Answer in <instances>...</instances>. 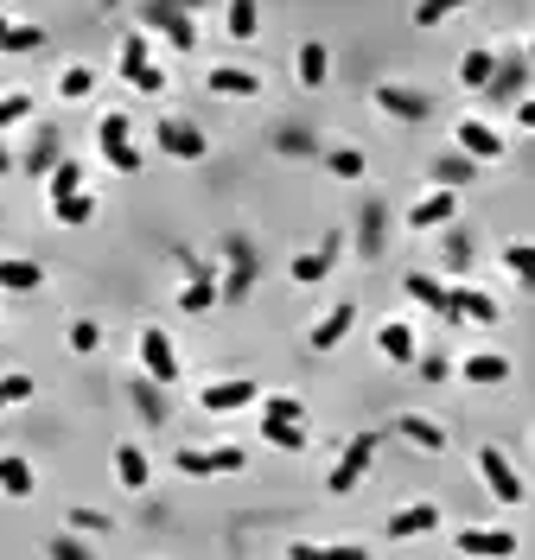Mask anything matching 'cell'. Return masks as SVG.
Here are the masks:
<instances>
[{
	"label": "cell",
	"mask_w": 535,
	"mask_h": 560,
	"mask_svg": "<svg viewBox=\"0 0 535 560\" xmlns=\"http://www.w3.org/2000/svg\"><path fill=\"white\" fill-rule=\"evenodd\" d=\"M453 140H459V153H465L472 166L504 160V134H497L491 121H478V115H459V121H453Z\"/></svg>",
	"instance_id": "cell-1"
},
{
	"label": "cell",
	"mask_w": 535,
	"mask_h": 560,
	"mask_svg": "<svg viewBox=\"0 0 535 560\" xmlns=\"http://www.w3.org/2000/svg\"><path fill=\"white\" fill-rule=\"evenodd\" d=\"M96 140H102V160H109L115 172H141V153H134V140H128V115L122 109H109L96 121Z\"/></svg>",
	"instance_id": "cell-2"
},
{
	"label": "cell",
	"mask_w": 535,
	"mask_h": 560,
	"mask_svg": "<svg viewBox=\"0 0 535 560\" xmlns=\"http://www.w3.org/2000/svg\"><path fill=\"white\" fill-rule=\"evenodd\" d=\"M141 26L166 32L172 51H198V20H192V13H179V7H166V0H147V7H141Z\"/></svg>",
	"instance_id": "cell-3"
},
{
	"label": "cell",
	"mask_w": 535,
	"mask_h": 560,
	"mask_svg": "<svg viewBox=\"0 0 535 560\" xmlns=\"http://www.w3.org/2000/svg\"><path fill=\"white\" fill-rule=\"evenodd\" d=\"M376 446H383V433H357V440L344 446V459L332 465V478H325V484H332V497L357 490V478H364V471H370V459H376Z\"/></svg>",
	"instance_id": "cell-4"
},
{
	"label": "cell",
	"mask_w": 535,
	"mask_h": 560,
	"mask_svg": "<svg viewBox=\"0 0 535 560\" xmlns=\"http://www.w3.org/2000/svg\"><path fill=\"white\" fill-rule=\"evenodd\" d=\"M478 478H485V490H491L497 503H504V510H516V503H523V478H516V465H510L497 446L478 452Z\"/></svg>",
	"instance_id": "cell-5"
},
{
	"label": "cell",
	"mask_w": 535,
	"mask_h": 560,
	"mask_svg": "<svg viewBox=\"0 0 535 560\" xmlns=\"http://www.w3.org/2000/svg\"><path fill=\"white\" fill-rule=\"evenodd\" d=\"M141 370H147V382H160V389H166V382H179V357H172V338H166L160 325L141 331Z\"/></svg>",
	"instance_id": "cell-6"
},
{
	"label": "cell",
	"mask_w": 535,
	"mask_h": 560,
	"mask_svg": "<svg viewBox=\"0 0 535 560\" xmlns=\"http://www.w3.org/2000/svg\"><path fill=\"white\" fill-rule=\"evenodd\" d=\"M446 319H472V325H497V319H504V306H497L491 293H478V287H446Z\"/></svg>",
	"instance_id": "cell-7"
},
{
	"label": "cell",
	"mask_w": 535,
	"mask_h": 560,
	"mask_svg": "<svg viewBox=\"0 0 535 560\" xmlns=\"http://www.w3.org/2000/svg\"><path fill=\"white\" fill-rule=\"evenodd\" d=\"M153 140H160V153H172V160H204V134L192 128V121H179V115H160Z\"/></svg>",
	"instance_id": "cell-8"
},
{
	"label": "cell",
	"mask_w": 535,
	"mask_h": 560,
	"mask_svg": "<svg viewBox=\"0 0 535 560\" xmlns=\"http://www.w3.org/2000/svg\"><path fill=\"white\" fill-rule=\"evenodd\" d=\"M249 452L243 446H211V452H179V471L185 478H217V471H243Z\"/></svg>",
	"instance_id": "cell-9"
},
{
	"label": "cell",
	"mask_w": 535,
	"mask_h": 560,
	"mask_svg": "<svg viewBox=\"0 0 535 560\" xmlns=\"http://www.w3.org/2000/svg\"><path fill=\"white\" fill-rule=\"evenodd\" d=\"M453 548L472 554V560H510V554H516V535H510V529H459Z\"/></svg>",
	"instance_id": "cell-10"
},
{
	"label": "cell",
	"mask_w": 535,
	"mask_h": 560,
	"mask_svg": "<svg viewBox=\"0 0 535 560\" xmlns=\"http://www.w3.org/2000/svg\"><path fill=\"white\" fill-rule=\"evenodd\" d=\"M376 109L395 115V121H427V115H434V102H427L421 90H402V83H376Z\"/></svg>",
	"instance_id": "cell-11"
},
{
	"label": "cell",
	"mask_w": 535,
	"mask_h": 560,
	"mask_svg": "<svg viewBox=\"0 0 535 560\" xmlns=\"http://www.w3.org/2000/svg\"><path fill=\"white\" fill-rule=\"evenodd\" d=\"M453 217H459V191H440V185H434L421 204L408 210V230H446Z\"/></svg>",
	"instance_id": "cell-12"
},
{
	"label": "cell",
	"mask_w": 535,
	"mask_h": 560,
	"mask_svg": "<svg viewBox=\"0 0 535 560\" xmlns=\"http://www.w3.org/2000/svg\"><path fill=\"white\" fill-rule=\"evenodd\" d=\"M338 255H344V236L332 230V236H325V242H319L313 255H293V268H287V274L300 280V287H313V280H325V274L338 268Z\"/></svg>",
	"instance_id": "cell-13"
},
{
	"label": "cell",
	"mask_w": 535,
	"mask_h": 560,
	"mask_svg": "<svg viewBox=\"0 0 535 560\" xmlns=\"http://www.w3.org/2000/svg\"><path fill=\"white\" fill-rule=\"evenodd\" d=\"M249 401H255V382L236 376V382H211V389L198 395V408L204 414H236V408H249Z\"/></svg>",
	"instance_id": "cell-14"
},
{
	"label": "cell",
	"mask_w": 535,
	"mask_h": 560,
	"mask_svg": "<svg viewBox=\"0 0 535 560\" xmlns=\"http://www.w3.org/2000/svg\"><path fill=\"white\" fill-rule=\"evenodd\" d=\"M427 529H440V503H408V510L389 516V541H414Z\"/></svg>",
	"instance_id": "cell-15"
},
{
	"label": "cell",
	"mask_w": 535,
	"mask_h": 560,
	"mask_svg": "<svg viewBox=\"0 0 535 560\" xmlns=\"http://www.w3.org/2000/svg\"><path fill=\"white\" fill-rule=\"evenodd\" d=\"M351 325H357V306H351V300H338V306L313 325V350H338L344 338H351Z\"/></svg>",
	"instance_id": "cell-16"
},
{
	"label": "cell",
	"mask_w": 535,
	"mask_h": 560,
	"mask_svg": "<svg viewBox=\"0 0 535 560\" xmlns=\"http://www.w3.org/2000/svg\"><path fill=\"white\" fill-rule=\"evenodd\" d=\"M255 287V255L243 249V242H236V249H230V274H223V287H217V300L223 306H236V300H243V293Z\"/></svg>",
	"instance_id": "cell-17"
},
{
	"label": "cell",
	"mask_w": 535,
	"mask_h": 560,
	"mask_svg": "<svg viewBox=\"0 0 535 560\" xmlns=\"http://www.w3.org/2000/svg\"><path fill=\"white\" fill-rule=\"evenodd\" d=\"M395 433H402L408 446H421V452H446V427H440V420H427V414H402V420H395Z\"/></svg>",
	"instance_id": "cell-18"
},
{
	"label": "cell",
	"mask_w": 535,
	"mask_h": 560,
	"mask_svg": "<svg viewBox=\"0 0 535 560\" xmlns=\"http://www.w3.org/2000/svg\"><path fill=\"white\" fill-rule=\"evenodd\" d=\"M0 287H7V293H32V287H45V268L26 261V255H0Z\"/></svg>",
	"instance_id": "cell-19"
},
{
	"label": "cell",
	"mask_w": 535,
	"mask_h": 560,
	"mask_svg": "<svg viewBox=\"0 0 535 560\" xmlns=\"http://www.w3.org/2000/svg\"><path fill=\"white\" fill-rule=\"evenodd\" d=\"M523 77H529V64H523V58H497V77L485 83V102H510V96H523Z\"/></svg>",
	"instance_id": "cell-20"
},
{
	"label": "cell",
	"mask_w": 535,
	"mask_h": 560,
	"mask_svg": "<svg viewBox=\"0 0 535 560\" xmlns=\"http://www.w3.org/2000/svg\"><path fill=\"white\" fill-rule=\"evenodd\" d=\"M204 83H211L217 96H262V77H255V70H236V64H217Z\"/></svg>",
	"instance_id": "cell-21"
},
{
	"label": "cell",
	"mask_w": 535,
	"mask_h": 560,
	"mask_svg": "<svg viewBox=\"0 0 535 560\" xmlns=\"http://www.w3.org/2000/svg\"><path fill=\"white\" fill-rule=\"evenodd\" d=\"M459 376H465V382H478V389H491V382H504V376H510V357H497V350H478V357H465V363H459Z\"/></svg>",
	"instance_id": "cell-22"
},
{
	"label": "cell",
	"mask_w": 535,
	"mask_h": 560,
	"mask_svg": "<svg viewBox=\"0 0 535 560\" xmlns=\"http://www.w3.org/2000/svg\"><path fill=\"white\" fill-rule=\"evenodd\" d=\"M376 350H383L389 363H414V331H408L402 319H389L383 331H376Z\"/></svg>",
	"instance_id": "cell-23"
},
{
	"label": "cell",
	"mask_w": 535,
	"mask_h": 560,
	"mask_svg": "<svg viewBox=\"0 0 535 560\" xmlns=\"http://www.w3.org/2000/svg\"><path fill=\"white\" fill-rule=\"evenodd\" d=\"M383 223H389V204H364V223H357V255H383Z\"/></svg>",
	"instance_id": "cell-24"
},
{
	"label": "cell",
	"mask_w": 535,
	"mask_h": 560,
	"mask_svg": "<svg viewBox=\"0 0 535 560\" xmlns=\"http://www.w3.org/2000/svg\"><path fill=\"white\" fill-rule=\"evenodd\" d=\"M115 478H122V490H147V452L141 446H115Z\"/></svg>",
	"instance_id": "cell-25"
},
{
	"label": "cell",
	"mask_w": 535,
	"mask_h": 560,
	"mask_svg": "<svg viewBox=\"0 0 535 560\" xmlns=\"http://www.w3.org/2000/svg\"><path fill=\"white\" fill-rule=\"evenodd\" d=\"M491 77H497V51H465V58H459V83H465V90H485Z\"/></svg>",
	"instance_id": "cell-26"
},
{
	"label": "cell",
	"mask_w": 535,
	"mask_h": 560,
	"mask_svg": "<svg viewBox=\"0 0 535 560\" xmlns=\"http://www.w3.org/2000/svg\"><path fill=\"white\" fill-rule=\"evenodd\" d=\"M0 490H7V497H32V465L20 452H0Z\"/></svg>",
	"instance_id": "cell-27"
},
{
	"label": "cell",
	"mask_w": 535,
	"mask_h": 560,
	"mask_svg": "<svg viewBox=\"0 0 535 560\" xmlns=\"http://www.w3.org/2000/svg\"><path fill=\"white\" fill-rule=\"evenodd\" d=\"M325 70H332L325 45H319V39H306V45H300V83H306V90H319V83H325Z\"/></svg>",
	"instance_id": "cell-28"
},
{
	"label": "cell",
	"mask_w": 535,
	"mask_h": 560,
	"mask_svg": "<svg viewBox=\"0 0 535 560\" xmlns=\"http://www.w3.org/2000/svg\"><path fill=\"white\" fill-rule=\"evenodd\" d=\"M465 179H472V160H465V153H440L434 160V185L440 191H459Z\"/></svg>",
	"instance_id": "cell-29"
},
{
	"label": "cell",
	"mask_w": 535,
	"mask_h": 560,
	"mask_svg": "<svg viewBox=\"0 0 535 560\" xmlns=\"http://www.w3.org/2000/svg\"><path fill=\"white\" fill-rule=\"evenodd\" d=\"M147 70H153V58H147V39H141V32H128V39H122V77H128V83H141Z\"/></svg>",
	"instance_id": "cell-30"
},
{
	"label": "cell",
	"mask_w": 535,
	"mask_h": 560,
	"mask_svg": "<svg viewBox=\"0 0 535 560\" xmlns=\"http://www.w3.org/2000/svg\"><path fill=\"white\" fill-rule=\"evenodd\" d=\"M402 287H408V300H421V306H434V312H440V319H446V287H440V280H434V274H408V280H402Z\"/></svg>",
	"instance_id": "cell-31"
},
{
	"label": "cell",
	"mask_w": 535,
	"mask_h": 560,
	"mask_svg": "<svg viewBox=\"0 0 535 560\" xmlns=\"http://www.w3.org/2000/svg\"><path fill=\"white\" fill-rule=\"evenodd\" d=\"M51 217L64 223V230H77V223H90L96 217V198L90 191H77V198H64V204H51Z\"/></svg>",
	"instance_id": "cell-32"
},
{
	"label": "cell",
	"mask_w": 535,
	"mask_h": 560,
	"mask_svg": "<svg viewBox=\"0 0 535 560\" xmlns=\"http://www.w3.org/2000/svg\"><path fill=\"white\" fill-rule=\"evenodd\" d=\"M217 306V280H185V293H179V312H211Z\"/></svg>",
	"instance_id": "cell-33"
},
{
	"label": "cell",
	"mask_w": 535,
	"mask_h": 560,
	"mask_svg": "<svg viewBox=\"0 0 535 560\" xmlns=\"http://www.w3.org/2000/svg\"><path fill=\"white\" fill-rule=\"evenodd\" d=\"M90 90H96V70H90V64H71V70L58 77V96H64V102H83Z\"/></svg>",
	"instance_id": "cell-34"
},
{
	"label": "cell",
	"mask_w": 535,
	"mask_h": 560,
	"mask_svg": "<svg viewBox=\"0 0 535 560\" xmlns=\"http://www.w3.org/2000/svg\"><path fill=\"white\" fill-rule=\"evenodd\" d=\"M77 191H83V166L77 160H58V172H51V204L77 198Z\"/></svg>",
	"instance_id": "cell-35"
},
{
	"label": "cell",
	"mask_w": 535,
	"mask_h": 560,
	"mask_svg": "<svg viewBox=\"0 0 535 560\" xmlns=\"http://www.w3.org/2000/svg\"><path fill=\"white\" fill-rule=\"evenodd\" d=\"M262 440H268V446H281V452H306V420H281V427H262Z\"/></svg>",
	"instance_id": "cell-36"
},
{
	"label": "cell",
	"mask_w": 535,
	"mask_h": 560,
	"mask_svg": "<svg viewBox=\"0 0 535 560\" xmlns=\"http://www.w3.org/2000/svg\"><path fill=\"white\" fill-rule=\"evenodd\" d=\"M504 268L523 280V287H535V242H510V249H504Z\"/></svg>",
	"instance_id": "cell-37"
},
{
	"label": "cell",
	"mask_w": 535,
	"mask_h": 560,
	"mask_svg": "<svg viewBox=\"0 0 535 560\" xmlns=\"http://www.w3.org/2000/svg\"><path fill=\"white\" fill-rule=\"evenodd\" d=\"M58 160H64V153H58V140H51V134H45V140H39V147H32V153H26V172H32V179H51V172H58Z\"/></svg>",
	"instance_id": "cell-38"
},
{
	"label": "cell",
	"mask_w": 535,
	"mask_h": 560,
	"mask_svg": "<svg viewBox=\"0 0 535 560\" xmlns=\"http://www.w3.org/2000/svg\"><path fill=\"white\" fill-rule=\"evenodd\" d=\"M281 420H306V408L293 395H268L262 401V427H281Z\"/></svg>",
	"instance_id": "cell-39"
},
{
	"label": "cell",
	"mask_w": 535,
	"mask_h": 560,
	"mask_svg": "<svg viewBox=\"0 0 535 560\" xmlns=\"http://www.w3.org/2000/svg\"><path fill=\"white\" fill-rule=\"evenodd\" d=\"M223 26H230V39H255V26H262V13H255L249 0H236V7L223 13Z\"/></svg>",
	"instance_id": "cell-40"
},
{
	"label": "cell",
	"mask_w": 535,
	"mask_h": 560,
	"mask_svg": "<svg viewBox=\"0 0 535 560\" xmlns=\"http://www.w3.org/2000/svg\"><path fill=\"white\" fill-rule=\"evenodd\" d=\"M134 408L147 420H166V401H160V382H134Z\"/></svg>",
	"instance_id": "cell-41"
},
{
	"label": "cell",
	"mask_w": 535,
	"mask_h": 560,
	"mask_svg": "<svg viewBox=\"0 0 535 560\" xmlns=\"http://www.w3.org/2000/svg\"><path fill=\"white\" fill-rule=\"evenodd\" d=\"M96 344H102V325H96V319H77V325H71V350H77V357H90Z\"/></svg>",
	"instance_id": "cell-42"
},
{
	"label": "cell",
	"mask_w": 535,
	"mask_h": 560,
	"mask_svg": "<svg viewBox=\"0 0 535 560\" xmlns=\"http://www.w3.org/2000/svg\"><path fill=\"white\" fill-rule=\"evenodd\" d=\"M26 115H32V96H26V90L0 96V128H13V121H26Z\"/></svg>",
	"instance_id": "cell-43"
},
{
	"label": "cell",
	"mask_w": 535,
	"mask_h": 560,
	"mask_svg": "<svg viewBox=\"0 0 535 560\" xmlns=\"http://www.w3.org/2000/svg\"><path fill=\"white\" fill-rule=\"evenodd\" d=\"M45 554H51V560H90V548H83L77 535H51V541H45Z\"/></svg>",
	"instance_id": "cell-44"
},
{
	"label": "cell",
	"mask_w": 535,
	"mask_h": 560,
	"mask_svg": "<svg viewBox=\"0 0 535 560\" xmlns=\"http://www.w3.org/2000/svg\"><path fill=\"white\" fill-rule=\"evenodd\" d=\"M332 172H338V179H364V153H357V147H338V153H332Z\"/></svg>",
	"instance_id": "cell-45"
},
{
	"label": "cell",
	"mask_w": 535,
	"mask_h": 560,
	"mask_svg": "<svg viewBox=\"0 0 535 560\" xmlns=\"http://www.w3.org/2000/svg\"><path fill=\"white\" fill-rule=\"evenodd\" d=\"M13 401H32V376H0V408H13Z\"/></svg>",
	"instance_id": "cell-46"
},
{
	"label": "cell",
	"mask_w": 535,
	"mask_h": 560,
	"mask_svg": "<svg viewBox=\"0 0 535 560\" xmlns=\"http://www.w3.org/2000/svg\"><path fill=\"white\" fill-rule=\"evenodd\" d=\"M102 529H109L102 510H71V535H102Z\"/></svg>",
	"instance_id": "cell-47"
},
{
	"label": "cell",
	"mask_w": 535,
	"mask_h": 560,
	"mask_svg": "<svg viewBox=\"0 0 535 560\" xmlns=\"http://www.w3.org/2000/svg\"><path fill=\"white\" fill-rule=\"evenodd\" d=\"M39 45H45L39 26H13V32H7V51H39Z\"/></svg>",
	"instance_id": "cell-48"
},
{
	"label": "cell",
	"mask_w": 535,
	"mask_h": 560,
	"mask_svg": "<svg viewBox=\"0 0 535 560\" xmlns=\"http://www.w3.org/2000/svg\"><path fill=\"white\" fill-rule=\"evenodd\" d=\"M446 268H453V274H465V268H472V249H465V236H453V242H446Z\"/></svg>",
	"instance_id": "cell-49"
},
{
	"label": "cell",
	"mask_w": 535,
	"mask_h": 560,
	"mask_svg": "<svg viewBox=\"0 0 535 560\" xmlns=\"http://www.w3.org/2000/svg\"><path fill=\"white\" fill-rule=\"evenodd\" d=\"M421 376L427 382H446V376H453V363H446V357H421Z\"/></svg>",
	"instance_id": "cell-50"
},
{
	"label": "cell",
	"mask_w": 535,
	"mask_h": 560,
	"mask_svg": "<svg viewBox=\"0 0 535 560\" xmlns=\"http://www.w3.org/2000/svg\"><path fill=\"white\" fill-rule=\"evenodd\" d=\"M516 121H523V128L535 134V96H523V102H516Z\"/></svg>",
	"instance_id": "cell-51"
},
{
	"label": "cell",
	"mask_w": 535,
	"mask_h": 560,
	"mask_svg": "<svg viewBox=\"0 0 535 560\" xmlns=\"http://www.w3.org/2000/svg\"><path fill=\"white\" fill-rule=\"evenodd\" d=\"M287 560H325V548H306V541H293V548H287Z\"/></svg>",
	"instance_id": "cell-52"
},
{
	"label": "cell",
	"mask_w": 535,
	"mask_h": 560,
	"mask_svg": "<svg viewBox=\"0 0 535 560\" xmlns=\"http://www.w3.org/2000/svg\"><path fill=\"white\" fill-rule=\"evenodd\" d=\"M7 32H13V20H7V13H0V51H7Z\"/></svg>",
	"instance_id": "cell-53"
},
{
	"label": "cell",
	"mask_w": 535,
	"mask_h": 560,
	"mask_svg": "<svg viewBox=\"0 0 535 560\" xmlns=\"http://www.w3.org/2000/svg\"><path fill=\"white\" fill-rule=\"evenodd\" d=\"M7 166H13V160H7V153H0V172H7Z\"/></svg>",
	"instance_id": "cell-54"
},
{
	"label": "cell",
	"mask_w": 535,
	"mask_h": 560,
	"mask_svg": "<svg viewBox=\"0 0 535 560\" xmlns=\"http://www.w3.org/2000/svg\"><path fill=\"white\" fill-rule=\"evenodd\" d=\"M529 64H535V39H529Z\"/></svg>",
	"instance_id": "cell-55"
}]
</instances>
